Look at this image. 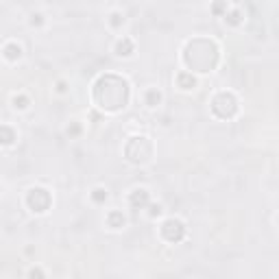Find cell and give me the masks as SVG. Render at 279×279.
Returning <instances> with one entry per match:
<instances>
[{
    "label": "cell",
    "instance_id": "cell-13",
    "mask_svg": "<svg viewBox=\"0 0 279 279\" xmlns=\"http://www.w3.org/2000/svg\"><path fill=\"white\" fill-rule=\"evenodd\" d=\"M107 22H109V26L111 28H116V31H118V28H122V24H124V13H122V11H111V13H109V20H107Z\"/></svg>",
    "mask_w": 279,
    "mask_h": 279
},
{
    "label": "cell",
    "instance_id": "cell-15",
    "mask_svg": "<svg viewBox=\"0 0 279 279\" xmlns=\"http://www.w3.org/2000/svg\"><path fill=\"white\" fill-rule=\"evenodd\" d=\"M44 22H46L44 13H41V11H37V13H31V20H28V24H31V26H41Z\"/></svg>",
    "mask_w": 279,
    "mask_h": 279
},
{
    "label": "cell",
    "instance_id": "cell-4",
    "mask_svg": "<svg viewBox=\"0 0 279 279\" xmlns=\"http://www.w3.org/2000/svg\"><path fill=\"white\" fill-rule=\"evenodd\" d=\"M129 205L133 210H144V207L151 205V192L146 188H135L131 194H129Z\"/></svg>",
    "mask_w": 279,
    "mask_h": 279
},
{
    "label": "cell",
    "instance_id": "cell-14",
    "mask_svg": "<svg viewBox=\"0 0 279 279\" xmlns=\"http://www.w3.org/2000/svg\"><path fill=\"white\" fill-rule=\"evenodd\" d=\"M11 103H13L15 109H26L28 105H31V98L26 96V94H13V98H11Z\"/></svg>",
    "mask_w": 279,
    "mask_h": 279
},
{
    "label": "cell",
    "instance_id": "cell-9",
    "mask_svg": "<svg viewBox=\"0 0 279 279\" xmlns=\"http://www.w3.org/2000/svg\"><path fill=\"white\" fill-rule=\"evenodd\" d=\"M225 22H227L229 26H238L245 22V13H242V9L240 7H236V4H231L229 11L225 13Z\"/></svg>",
    "mask_w": 279,
    "mask_h": 279
},
{
    "label": "cell",
    "instance_id": "cell-3",
    "mask_svg": "<svg viewBox=\"0 0 279 279\" xmlns=\"http://www.w3.org/2000/svg\"><path fill=\"white\" fill-rule=\"evenodd\" d=\"M50 203H52V197L46 188H31L26 192V205H28V210L35 212V214L48 212Z\"/></svg>",
    "mask_w": 279,
    "mask_h": 279
},
{
    "label": "cell",
    "instance_id": "cell-6",
    "mask_svg": "<svg viewBox=\"0 0 279 279\" xmlns=\"http://www.w3.org/2000/svg\"><path fill=\"white\" fill-rule=\"evenodd\" d=\"M105 223H107V227L109 229H122L124 225H127V216L120 212V210H111V212H107V216H105Z\"/></svg>",
    "mask_w": 279,
    "mask_h": 279
},
{
    "label": "cell",
    "instance_id": "cell-16",
    "mask_svg": "<svg viewBox=\"0 0 279 279\" xmlns=\"http://www.w3.org/2000/svg\"><path fill=\"white\" fill-rule=\"evenodd\" d=\"M28 279H44V271L39 266H31L28 269Z\"/></svg>",
    "mask_w": 279,
    "mask_h": 279
},
{
    "label": "cell",
    "instance_id": "cell-20",
    "mask_svg": "<svg viewBox=\"0 0 279 279\" xmlns=\"http://www.w3.org/2000/svg\"><path fill=\"white\" fill-rule=\"evenodd\" d=\"M277 223H279V216H277Z\"/></svg>",
    "mask_w": 279,
    "mask_h": 279
},
{
    "label": "cell",
    "instance_id": "cell-7",
    "mask_svg": "<svg viewBox=\"0 0 279 279\" xmlns=\"http://www.w3.org/2000/svg\"><path fill=\"white\" fill-rule=\"evenodd\" d=\"M197 76H194L192 72H186V70H183V72H179L177 74V85H179V90H183V92H190V90H194V87H197Z\"/></svg>",
    "mask_w": 279,
    "mask_h": 279
},
{
    "label": "cell",
    "instance_id": "cell-1",
    "mask_svg": "<svg viewBox=\"0 0 279 279\" xmlns=\"http://www.w3.org/2000/svg\"><path fill=\"white\" fill-rule=\"evenodd\" d=\"M240 105H238V98L234 96L231 92H218L216 96L212 98V114L221 120H231L238 114Z\"/></svg>",
    "mask_w": 279,
    "mask_h": 279
},
{
    "label": "cell",
    "instance_id": "cell-10",
    "mask_svg": "<svg viewBox=\"0 0 279 279\" xmlns=\"http://www.w3.org/2000/svg\"><path fill=\"white\" fill-rule=\"evenodd\" d=\"M162 100H164V94L162 90H157V87H148V90L144 92V105L146 107H157V105H162Z\"/></svg>",
    "mask_w": 279,
    "mask_h": 279
},
{
    "label": "cell",
    "instance_id": "cell-19",
    "mask_svg": "<svg viewBox=\"0 0 279 279\" xmlns=\"http://www.w3.org/2000/svg\"><path fill=\"white\" fill-rule=\"evenodd\" d=\"M66 90H68V87H66V81H59V83H57V92H59V94H63Z\"/></svg>",
    "mask_w": 279,
    "mask_h": 279
},
{
    "label": "cell",
    "instance_id": "cell-12",
    "mask_svg": "<svg viewBox=\"0 0 279 279\" xmlns=\"http://www.w3.org/2000/svg\"><path fill=\"white\" fill-rule=\"evenodd\" d=\"M107 197H109V192H107V188H103V186H96L90 192V199H92V203H96V205H100V203H105L107 201Z\"/></svg>",
    "mask_w": 279,
    "mask_h": 279
},
{
    "label": "cell",
    "instance_id": "cell-8",
    "mask_svg": "<svg viewBox=\"0 0 279 279\" xmlns=\"http://www.w3.org/2000/svg\"><path fill=\"white\" fill-rule=\"evenodd\" d=\"M2 55L7 61H17V59L22 57V46L17 44V41H7V44L2 46Z\"/></svg>",
    "mask_w": 279,
    "mask_h": 279
},
{
    "label": "cell",
    "instance_id": "cell-17",
    "mask_svg": "<svg viewBox=\"0 0 279 279\" xmlns=\"http://www.w3.org/2000/svg\"><path fill=\"white\" fill-rule=\"evenodd\" d=\"M148 210H151V212H148V216H151V218L162 216V205H159V203H151V205H148Z\"/></svg>",
    "mask_w": 279,
    "mask_h": 279
},
{
    "label": "cell",
    "instance_id": "cell-18",
    "mask_svg": "<svg viewBox=\"0 0 279 279\" xmlns=\"http://www.w3.org/2000/svg\"><path fill=\"white\" fill-rule=\"evenodd\" d=\"M68 133H70V135H79V133H81V127L74 122L72 127H68Z\"/></svg>",
    "mask_w": 279,
    "mask_h": 279
},
{
    "label": "cell",
    "instance_id": "cell-11",
    "mask_svg": "<svg viewBox=\"0 0 279 279\" xmlns=\"http://www.w3.org/2000/svg\"><path fill=\"white\" fill-rule=\"evenodd\" d=\"M0 135H2V144L4 146H11L13 144V140H17V131H13L9 124H2V127H0Z\"/></svg>",
    "mask_w": 279,
    "mask_h": 279
},
{
    "label": "cell",
    "instance_id": "cell-5",
    "mask_svg": "<svg viewBox=\"0 0 279 279\" xmlns=\"http://www.w3.org/2000/svg\"><path fill=\"white\" fill-rule=\"evenodd\" d=\"M114 52H116L118 57H131L133 52H135L133 39H131V37H127V35L118 37V39H116V44H114Z\"/></svg>",
    "mask_w": 279,
    "mask_h": 279
},
{
    "label": "cell",
    "instance_id": "cell-2",
    "mask_svg": "<svg viewBox=\"0 0 279 279\" xmlns=\"http://www.w3.org/2000/svg\"><path fill=\"white\" fill-rule=\"evenodd\" d=\"M159 234H162V238L166 242H170V245H177V242H181L186 238L188 229H186V223L181 221V218H166L162 223V227H159Z\"/></svg>",
    "mask_w": 279,
    "mask_h": 279
}]
</instances>
